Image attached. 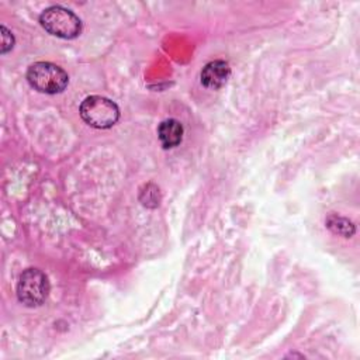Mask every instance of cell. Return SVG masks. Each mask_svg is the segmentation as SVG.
<instances>
[{
	"label": "cell",
	"mask_w": 360,
	"mask_h": 360,
	"mask_svg": "<svg viewBox=\"0 0 360 360\" xmlns=\"http://www.w3.org/2000/svg\"><path fill=\"white\" fill-rule=\"evenodd\" d=\"M27 80L34 90L45 94L62 93L68 83V73L51 62H35L27 70Z\"/></svg>",
	"instance_id": "cell-1"
},
{
	"label": "cell",
	"mask_w": 360,
	"mask_h": 360,
	"mask_svg": "<svg viewBox=\"0 0 360 360\" xmlns=\"http://www.w3.org/2000/svg\"><path fill=\"white\" fill-rule=\"evenodd\" d=\"M39 22L46 32L63 39L77 38L82 32L80 18L69 8L51 6L39 15Z\"/></svg>",
	"instance_id": "cell-2"
},
{
	"label": "cell",
	"mask_w": 360,
	"mask_h": 360,
	"mask_svg": "<svg viewBox=\"0 0 360 360\" xmlns=\"http://www.w3.org/2000/svg\"><path fill=\"white\" fill-rule=\"evenodd\" d=\"M80 117L93 128L108 129L120 120V108L107 97L89 96L80 104Z\"/></svg>",
	"instance_id": "cell-3"
},
{
	"label": "cell",
	"mask_w": 360,
	"mask_h": 360,
	"mask_svg": "<svg viewBox=\"0 0 360 360\" xmlns=\"http://www.w3.org/2000/svg\"><path fill=\"white\" fill-rule=\"evenodd\" d=\"M49 294V281L39 269L30 267L24 270L18 278L17 297L25 307H39Z\"/></svg>",
	"instance_id": "cell-4"
},
{
	"label": "cell",
	"mask_w": 360,
	"mask_h": 360,
	"mask_svg": "<svg viewBox=\"0 0 360 360\" xmlns=\"http://www.w3.org/2000/svg\"><path fill=\"white\" fill-rule=\"evenodd\" d=\"M229 76H231L229 63L225 60L217 59V60L208 62L202 68L200 73V80L204 87L211 90H218L226 84Z\"/></svg>",
	"instance_id": "cell-5"
},
{
	"label": "cell",
	"mask_w": 360,
	"mask_h": 360,
	"mask_svg": "<svg viewBox=\"0 0 360 360\" xmlns=\"http://www.w3.org/2000/svg\"><path fill=\"white\" fill-rule=\"evenodd\" d=\"M158 136L165 149L174 148L183 139V125L174 118L165 120L159 124Z\"/></svg>",
	"instance_id": "cell-6"
},
{
	"label": "cell",
	"mask_w": 360,
	"mask_h": 360,
	"mask_svg": "<svg viewBox=\"0 0 360 360\" xmlns=\"http://www.w3.org/2000/svg\"><path fill=\"white\" fill-rule=\"evenodd\" d=\"M326 226L336 235H340L343 238H350L356 228L354 225L352 224V221H349L347 218L345 217H340V215H336V214H330L328 218H326Z\"/></svg>",
	"instance_id": "cell-7"
},
{
	"label": "cell",
	"mask_w": 360,
	"mask_h": 360,
	"mask_svg": "<svg viewBox=\"0 0 360 360\" xmlns=\"http://www.w3.org/2000/svg\"><path fill=\"white\" fill-rule=\"evenodd\" d=\"M14 46V37L13 34L4 27L1 25V53H7L10 49H13Z\"/></svg>",
	"instance_id": "cell-8"
}]
</instances>
